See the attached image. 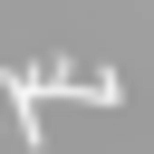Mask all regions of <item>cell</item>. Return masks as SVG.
<instances>
[{"label": "cell", "mask_w": 154, "mask_h": 154, "mask_svg": "<svg viewBox=\"0 0 154 154\" xmlns=\"http://www.w3.org/2000/svg\"><path fill=\"white\" fill-rule=\"evenodd\" d=\"M0 87L19 106V144H38V87H29V67H0Z\"/></svg>", "instance_id": "obj_1"}]
</instances>
